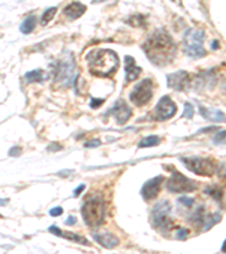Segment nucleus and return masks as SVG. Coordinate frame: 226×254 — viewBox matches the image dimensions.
<instances>
[{"label":"nucleus","instance_id":"f257e3e1","mask_svg":"<svg viewBox=\"0 0 226 254\" xmlns=\"http://www.w3.org/2000/svg\"><path fill=\"white\" fill-rule=\"evenodd\" d=\"M143 50L151 64L163 67L174 59L178 47L166 31L157 30L143 44Z\"/></svg>","mask_w":226,"mask_h":254},{"label":"nucleus","instance_id":"f03ea898","mask_svg":"<svg viewBox=\"0 0 226 254\" xmlns=\"http://www.w3.org/2000/svg\"><path fill=\"white\" fill-rule=\"evenodd\" d=\"M88 61L89 72L97 77H110L118 70L119 60L118 55L110 49H95L86 56Z\"/></svg>","mask_w":226,"mask_h":254},{"label":"nucleus","instance_id":"7ed1b4c3","mask_svg":"<svg viewBox=\"0 0 226 254\" xmlns=\"http://www.w3.org/2000/svg\"><path fill=\"white\" fill-rule=\"evenodd\" d=\"M81 216L88 227H97L104 223L105 203L101 194H90L81 206Z\"/></svg>","mask_w":226,"mask_h":254},{"label":"nucleus","instance_id":"20e7f679","mask_svg":"<svg viewBox=\"0 0 226 254\" xmlns=\"http://www.w3.org/2000/svg\"><path fill=\"white\" fill-rule=\"evenodd\" d=\"M205 32L197 28H189L183 36V48L190 58L199 59L206 56V50L204 49Z\"/></svg>","mask_w":226,"mask_h":254},{"label":"nucleus","instance_id":"39448f33","mask_svg":"<svg viewBox=\"0 0 226 254\" xmlns=\"http://www.w3.org/2000/svg\"><path fill=\"white\" fill-rule=\"evenodd\" d=\"M181 162H183L187 169L199 176H213L217 172L219 164L214 158L209 157H182Z\"/></svg>","mask_w":226,"mask_h":254},{"label":"nucleus","instance_id":"423d86ee","mask_svg":"<svg viewBox=\"0 0 226 254\" xmlns=\"http://www.w3.org/2000/svg\"><path fill=\"white\" fill-rule=\"evenodd\" d=\"M172 206L167 200H162L156 203L151 214V222L153 227L158 229H166L172 226L171 218Z\"/></svg>","mask_w":226,"mask_h":254},{"label":"nucleus","instance_id":"0eeeda50","mask_svg":"<svg viewBox=\"0 0 226 254\" xmlns=\"http://www.w3.org/2000/svg\"><path fill=\"white\" fill-rule=\"evenodd\" d=\"M166 188L173 193H184V192H192L198 189V184L194 180L187 178L179 171L172 172L171 178L167 180Z\"/></svg>","mask_w":226,"mask_h":254},{"label":"nucleus","instance_id":"6e6552de","mask_svg":"<svg viewBox=\"0 0 226 254\" xmlns=\"http://www.w3.org/2000/svg\"><path fill=\"white\" fill-rule=\"evenodd\" d=\"M153 81L150 78L143 79L141 83H138L135 86L133 91L130 93V101L136 106H144L147 103H150V101L153 97Z\"/></svg>","mask_w":226,"mask_h":254},{"label":"nucleus","instance_id":"1a4fd4ad","mask_svg":"<svg viewBox=\"0 0 226 254\" xmlns=\"http://www.w3.org/2000/svg\"><path fill=\"white\" fill-rule=\"evenodd\" d=\"M222 220V215L219 212H215L213 215H207L204 207H199L190 217V222L196 227H201L204 232H207L212 227L215 226Z\"/></svg>","mask_w":226,"mask_h":254},{"label":"nucleus","instance_id":"9d476101","mask_svg":"<svg viewBox=\"0 0 226 254\" xmlns=\"http://www.w3.org/2000/svg\"><path fill=\"white\" fill-rule=\"evenodd\" d=\"M178 108L173 101L171 100L170 96H163L156 105L154 111V120L156 121H166L168 119L173 118L175 116Z\"/></svg>","mask_w":226,"mask_h":254},{"label":"nucleus","instance_id":"9b49d317","mask_svg":"<svg viewBox=\"0 0 226 254\" xmlns=\"http://www.w3.org/2000/svg\"><path fill=\"white\" fill-rule=\"evenodd\" d=\"M167 80V87L172 89H175V91H187L190 87L191 85V77L187 71L180 70L173 73H170L166 77Z\"/></svg>","mask_w":226,"mask_h":254},{"label":"nucleus","instance_id":"f8f14e48","mask_svg":"<svg viewBox=\"0 0 226 254\" xmlns=\"http://www.w3.org/2000/svg\"><path fill=\"white\" fill-rule=\"evenodd\" d=\"M74 68H75V64H74L73 57L72 59H66L60 61L58 64V69L56 71V81L59 84H63L65 86L71 85V81L74 75Z\"/></svg>","mask_w":226,"mask_h":254},{"label":"nucleus","instance_id":"ddd939ff","mask_svg":"<svg viewBox=\"0 0 226 254\" xmlns=\"http://www.w3.org/2000/svg\"><path fill=\"white\" fill-rule=\"evenodd\" d=\"M163 181H164L163 175L155 176V178L149 180V181L144 184L141 190V194L143 196V199L145 200V201H150V200L155 199L156 196L158 195L159 191H161V184Z\"/></svg>","mask_w":226,"mask_h":254},{"label":"nucleus","instance_id":"4468645a","mask_svg":"<svg viewBox=\"0 0 226 254\" xmlns=\"http://www.w3.org/2000/svg\"><path fill=\"white\" fill-rule=\"evenodd\" d=\"M110 113L116 118L117 124L122 126L130 119L131 114H133V110L129 108V105L125 101L119 100L113 105V108L110 110Z\"/></svg>","mask_w":226,"mask_h":254},{"label":"nucleus","instance_id":"2eb2a0df","mask_svg":"<svg viewBox=\"0 0 226 254\" xmlns=\"http://www.w3.org/2000/svg\"><path fill=\"white\" fill-rule=\"evenodd\" d=\"M143 69L136 64V61L130 56L125 57V72H126V83L134 81L141 76Z\"/></svg>","mask_w":226,"mask_h":254},{"label":"nucleus","instance_id":"dca6fc26","mask_svg":"<svg viewBox=\"0 0 226 254\" xmlns=\"http://www.w3.org/2000/svg\"><path fill=\"white\" fill-rule=\"evenodd\" d=\"M86 9H87V7L83 5L81 2L74 1L65 7L64 14L71 19H77L85 14Z\"/></svg>","mask_w":226,"mask_h":254},{"label":"nucleus","instance_id":"f3484780","mask_svg":"<svg viewBox=\"0 0 226 254\" xmlns=\"http://www.w3.org/2000/svg\"><path fill=\"white\" fill-rule=\"evenodd\" d=\"M94 240H95L98 244H101L102 247L105 249H113L116 248L120 243L118 237L110 233H102V234H94Z\"/></svg>","mask_w":226,"mask_h":254},{"label":"nucleus","instance_id":"a211bd4d","mask_svg":"<svg viewBox=\"0 0 226 254\" xmlns=\"http://www.w3.org/2000/svg\"><path fill=\"white\" fill-rule=\"evenodd\" d=\"M199 112L201 117H204L206 120L214 122H226V114L217 109H209L200 106Z\"/></svg>","mask_w":226,"mask_h":254},{"label":"nucleus","instance_id":"6ab92c4d","mask_svg":"<svg viewBox=\"0 0 226 254\" xmlns=\"http://www.w3.org/2000/svg\"><path fill=\"white\" fill-rule=\"evenodd\" d=\"M36 25V17L35 16H28L27 18L23 20V23L20 24V32L23 34H30L33 31H34Z\"/></svg>","mask_w":226,"mask_h":254},{"label":"nucleus","instance_id":"aec40b11","mask_svg":"<svg viewBox=\"0 0 226 254\" xmlns=\"http://www.w3.org/2000/svg\"><path fill=\"white\" fill-rule=\"evenodd\" d=\"M44 78V72L41 69H35V70L28 71L25 75V79L28 83H40Z\"/></svg>","mask_w":226,"mask_h":254},{"label":"nucleus","instance_id":"412c9836","mask_svg":"<svg viewBox=\"0 0 226 254\" xmlns=\"http://www.w3.org/2000/svg\"><path fill=\"white\" fill-rule=\"evenodd\" d=\"M159 142H161V139H159L157 136H155V134H151V136L144 138L143 140L139 141L138 147L139 148H147V147L157 146Z\"/></svg>","mask_w":226,"mask_h":254},{"label":"nucleus","instance_id":"4be33fe9","mask_svg":"<svg viewBox=\"0 0 226 254\" xmlns=\"http://www.w3.org/2000/svg\"><path fill=\"white\" fill-rule=\"evenodd\" d=\"M57 13V7H51L48 8L47 10L44 11L42 17H41V25L45 26L50 23V20H52V18L55 17V15Z\"/></svg>","mask_w":226,"mask_h":254},{"label":"nucleus","instance_id":"5701e85b","mask_svg":"<svg viewBox=\"0 0 226 254\" xmlns=\"http://www.w3.org/2000/svg\"><path fill=\"white\" fill-rule=\"evenodd\" d=\"M205 192H206V193L209 194L211 196H213V198L215 199L216 201H220V200L223 198V190H222L221 188L216 187V186L206 188V190H205Z\"/></svg>","mask_w":226,"mask_h":254},{"label":"nucleus","instance_id":"b1692460","mask_svg":"<svg viewBox=\"0 0 226 254\" xmlns=\"http://www.w3.org/2000/svg\"><path fill=\"white\" fill-rule=\"evenodd\" d=\"M127 23L135 27L146 26V18H144L143 15H135L133 17H130V19L127 20Z\"/></svg>","mask_w":226,"mask_h":254},{"label":"nucleus","instance_id":"393cba45","mask_svg":"<svg viewBox=\"0 0 226 254\" xmlns=\"http://www.w3.org/2000/svg\"><path fill=\"white\" fill-rule=\"evenodd\" d=\"M63 237L65 239H68L71 241L74 242H77V243H80V244H84V245H89V242L84 239L83 236L78 235V234H74V233H63Z\"/></svg>","mask_w":226,"mask_h":254},{"label":"nucleus","instance_id":"a878e982","mask_svg":"<svg viewBox=\"0 0 226 254\" xmlns=\"http://www.w3.org/2000/svg\"><path fill=\"white\" fill-rule=\"evenodd\" d=\"M194 106H192L190 103H186L184 104V112L182 114V118H188V119H191L194 117Z\"/></svg>","mask_w":226,"mask_h":254},{"label":"nucleus","instance_id":"bb28decb","mask_svg":"<svg viewBox=\"0 0 226 254\" xmlns=\"http://www.w3.org/2000/svg\"><path fill=\"white\" fill-rule=\"evenodd\" d=\"M216 173L221 179H226V162L219 164V167H217Z\"/></svg>","mask_w":226,"mask_h":254},{"label":"nucleus","instance_id":"cd10ccee","mask_svg":"<svg viewBox=\"0 0 226 254\" xmlns=\"http://www.w3.org/2000/svg\"><path fill=\"white\" fill-rule=\"evenodd\" d=\"M226 139V130L223 131H220V132H217L215 136H214L213 140L215 143H221L222 141H224Z\"/></svg>","mask_w":226,"mask_h":254},{"label":"nucleus","instance_id":"c85d7f7f","mask_svg":"<svg viewBox=\"0 0 226 254\" xmlns=\"http://www.w3.org/2000/svg\"><path fill=\"white\" fill-rule=\"evenodd\" d=\"M179 202L182 203L183 206L186 207H191L192 204L195 203V199L187 198V196H181V198H179Z\"/></svg>","mask_w":226,"mask_h":254},{"label":"nucleus","instance_id":"c756f323","mask_svg":"<svg viewBox=\"0 0 226 254\" xmlns=\"http://www.w3.org/2000/svg\"><path fill=\"white\" fill-rule=\"evenodd\" d=\"M188 234H189V231L186 228H180L178 233H176V239L179 240H186L188 237Z\"/></svg>","mask_w":226,"mask_h":254},{"label":"nucleus","instance_id":"7c9ffc66","mask_svg":"<svg viewBox=\"0 0 226 254\" xmlns=\"http://www.w3.org/2000/svg\"><path fill=\"white\" fill-rule=\"evenodd\" d=\"M100 145L101 140H98V139H92V140L85 142V147H87V148H95V147H98Z\"/></svg>","mask_w":226,"mask_h":254},{"label":"nucleus","instance_id":"2f4dec72","mask_svg":"<svg viewBox=\"0 0 226 254\" xmlns=\"http://www.w3.org/2000/svg\"><path fill=\"white\" fill-rule=\"evenodd\" d=\"M103 103H104V100H102V98H93V100L90 101L89 105L92 109H97L98 106H101Z\"/></svg>","mask_w":226,"mask_h":254},{"label":"nucleus","instance_id":"473e14b6","mask_svg":"<svg viewBox=\"0 0 226 254\" xmlns=\"http://www.w3.org/2000/svg\"><path fill=\"white\" fill-rule=\"evenodd\" d=\"M49 232L52 233V234H55L56 236H63V232H61V229L55 226V225H52V226L49 227Z\"/></svg>","mask_w":226,"mask_h":254},{"label":"nucleus","instance_id":"72a5a7b5","mask_svg":"<svg viewBox=\"0 0 226 254\" xmlns=\"http://www.w3.org/2000/svg\"><path fill=\"white\" fill-rule=\"evenodd\" d=\"M64 212V210H63V208L61 207H56V208H52L51 210H50V215L51 216H53V217H56V216H59V215H61Z\"/></svg>","mask_w":226,"mask_h":254},{"label":"nucleus","instance_id":"f704fd0d","mask_svg":"<svg viewBox=\"0 0 226 254\" xmlns=\"http://www.w3.org/2000/svg\"><path fill=\"white\" fill-rule=\"evenodd\" d=\"M22 153V149L19 148V147H13L9 150V156H18V155Z\"/></svg>","mask_w":226,"mask_h":254},{"label":"nucleus","instance_id":"c9c22d12","mask_svg":"<svg viewBox=\"0 0 226 254\" xmlns=\"http://www.w3.org/2000/svg\"><path fill=\"white\" fill-rule=\"evenodd\" d=\"M84 189H85V186H84V184H80V186L78 187V188H76L75 191H74V195H75V196H78V195H79V194L81 193V192H83V190H84Z\"/></svg>","mask_w":226,"mask_h":254},{"label":"nucleus","instance_id":"e433bc0d","mask_svg":"<svg viewBox=\"0 0 226 254\" xmlns=\"http://www.w3.org/2000/svg\"><path fill=\"white\" fill-rule=\"evenodd\" d=\"M76 222H77V219H76V217H74V216H69L68 217V219L66 220V224L67 225H74V224H76Z\"/></svg>","mask_w":226,"mask_h":254},{"label":"nucleus","instance_id":"4c0bfd02","mask_svg":"<svg viewBox=\"0 0 226 254\" xmlns=\"http://www.w3.org/2000/svg\"><path fill=\"white\" fill-rule=\"evenodd\" d=\"M222 252H224V253H226V240L224 241V243H223V245H222Z\"/></svg>","mask_w":226,"mask_h":254},{"label":"nucleus","instance_id":"58836bf2","mask_svg":"<svg viewBox=\"0 0 226 254\" xmlns=\"http://www.w3.org/2000/svg\"><path fill=\"white\" fill-rule=\"evenodd\" d=\"M212 48L213 49H219V42H217V41H215V42H214V46L212 44Z\"/></svg>","mask_w":226,"mask_h":254},{"label":"nucleus","instance_id":"ea45409f","mask_svg":"<svg viewBox=\"0 0 226 254\" xmlns=\"http://www.w3.org/2000/svg\"><path fill=\"white\" fill-rule=\"evenodd\" d=\"M172 1H173L174 3H178V5H180V6H181V3H182V0H172Z\"/></svg>","mask_w":226,"mask_h":254}]
</instances>
